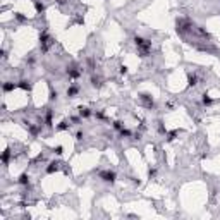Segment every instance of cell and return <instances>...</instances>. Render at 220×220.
<instances>
[{"label":"cell","instance_id":"1","mask_svg":"<svg viewBox=\"0 0 220 220\" xmlns=\"http://www.w3.org/2000/svg\"><path fill=\"white\" fill-rule=\"evenodd\" d=\"M134 45H136L138 48V53H139L141 59H146V57L152 53V41L148 40V38H143V36H134Z\"/></svg>","mask_w":220,"mask_h":220},{"label":"cell","instance_id":"2","mask_svg":"<svg viewBox=\"0 0 220 220\" xmlns=\"http://www.w3.org/2000/svg\"><path fill=\"white\" fill-rule=\"evenodd\" d=\"M52 45H53V38L48 35V31H41L40 33V48H41V52L47 53Z\"/></svg>","mask_w":220,"mask_h":220},{"label":"cell","instance_id":"3","mask_svg":"<svg viewBox=\"0 0 220 220\" xmlns=\"http://www.w3.org/2000/svg\"><path fill=\"white\" fill-rule=\"evenodd\" d=\"M100 179L103 181V182H107V184H115L117 174L114 172V170H103V172H100Z\"/></svg>","mask_w":220,"mask_h":220},{"label":"cell","instance_id":"4","mask_svg":"<svg viewBox=\"0 0 220 220\" xmlns=\"http://www.w3.org/2000/svg\"><path fill=\"white\" fill-rule=\"evenodd\" d=\"M139 100L143 102V105H144L146 108H153V107H155V100H153V96L148 95V93H141V95H139Z\"/></svg>","mask_w":220,"mask_h":220},{"label":"cell","instance_id":"5","mask_svg":"<svg viewBox=\"0 0 220 220\" xmlns=\"http://www.w3.org/2000/svg\"><path fill=\"white\" fill-rule=\"evenodd\" d=\"M67 76L71 77V79H77V77H81V74H83V71H81L79 67H76V65H71V67H67Z\"/></svg>","mask_w":220,"mask_h":220},{"label":"cell","instance_id":"6","mask_svg":"<svg viewBox=\"0 0 220 220\" xmlns=\"http://www.w3.org/2000/svg\"><path fill=\"white\" fill-rule=\"evenodd\" d=\"M67 96L69 98H76L77 95H79V86H77V84H71V86H69L67 88Z\"/></svg>","mask_w":220,"mask_h":220},{"label":"cell","instance_id":"7","mask_svg":"<svg viewBox=\"0 0 220 220\" xmlns=\"http://www.w3.org/2000/svg\"><path fill=\"white\" fill-rule=\"evenodd\" d=\"M17 88L24 89V91H31L33 84H31V81H28V79H21L19 83H17Z\"/></svg>","mask_w":220,"mask_h":220},{"label":"cell","instance_id":"8","mask_svg":"<svg viewBox=\"0 0 220 220\" xmlns=\"http://www.w3.org/2000/svg\"><path fill=\"white\" fill-rule=\"evenodd\" d=\"M198 84V76L194 72H188V86L189 88H194Z\"/></svg>","mask_w":220,"mask_h":220},{"label":"cell","instance_id":"9","mask_svg":"<svg viewBox=\"0 0 220 220\" xmlns=\"http://www.w3.org/2000/svg\"><path fill=\"white\" fill-rule=\"evenodd\" d=\"M77 110H79V117H81V119H88V117L93 115L91 108H88V107H79Z\"/></svg>","mask_w":220,"mask_h":220},{"label":"cell","instance_id":"10","mask_svg":"<svg viewBox=\"0 0 220 220\" xmlns=\"http://www.w3.org/2000/svg\"><path fill=\"white\" fill-rule=\"evenodd\" d=\"M26 124V127H28V131L31 132V136H38V132H40V127H41V124L40 126H33L31 122H24Z\"/></svg>","mask_w":220,"mask_h":220},{"label":"cell","instance_id":"11","mask_svg":"<svg viewBox=\"0 0 220 220\" xmlns=\"http://www.w3.org/2000/svg\"><path fill=\"white\" fill-rule=\"evenodd\" d=\"M2 88H4L5 93H10V91H14V89L17 88V83H12V81H5V83L2 84Z\"/></svg>","mask_w":220,"mask_h":220},{"label":"cell","instance_id":"12","mask_svg":"<svg viewBox=\"0 0 220 220\" xmlns=\"http://www.w3.org/2000/svg\"><path fill=\"white\" fill-rule=\"evenodd\" d=\"M17 184H21V186H29V176H28V174H26V172L21 174L19 179H17Z\"/></svg>","mask_w":220,"mask_h":220},{"label":"cell","instance_id":"13","mask_svg":"<svg viewBox=\"0 0 220 220\" xmlns=\"http://www.w3.org/2000/svg\"><path fill=\"white\" fill-rule=\"evenodd\" d=\"M91 86H93V88H102V86H103V83H102V79L98 76H95V74H93V76H91Z\"/></svg>","mask_w":220,"mask_h":220},{"label":"cell","instance_id":"14","mask_svg":"<svg viewBox=\"0 0 220 220\" xmlns=\"http://www.w3.org/2000/svg\"><path fill=\"white\" fill-rule=\"evenodd\" d=\"M59 162H52V164L48 165L47 167V174H53V172H57V170H59Z\"/></svg>","mask_w":220,"mask_h":220},{"label":"cell","instance_id":"15","mask_svg":"<svg viewBox=\"0 0 220 220\" xmlns=\"http://www.w3.org/2000/svg\"><path fill=\"white\" fill-rule=\"evenodd\" d=\"M69 127H71V124H69L67 120H62V122H60V124H57L55 131H67Z\"/></svg>","mask_w":220,"mask_h":220},{"label":"cell","instance_id":"16","mask_svg":"<svg viewBox=\"0 0 220 220\" xmlns=\"http://www.w3.org/2000/svg\"><path fill=\"white\" fill-rule=\"evenodd\" d=\"M35 9H36L38 14H41V12H45V4L40 2V0H35Z\"/></svg>","mask_w":220,"mask_h":220},{"label":"cell","instance_id":"17","mask_svg":"<svg viewBox=\"0 0 220 220\" xmlns=\"http://www.w3.org/2000/svg\"><path fill=\"white\" fill-rule=\"evenodd\" d=\"M9 160H10V150L5 148V152L2 153V162H4V165H7Z\"/></svg>","mask_w":220,"mask_h":220},{"label":"cell","instance_id":"18","mask_svg":"<svg viewBox=\"0 0 220 220\" xmlns=\"http://www.w3.org/2000/svg\"><path fill=\"white\" fill-rule=\"evenodd\" d=\"M52 117H53V112H52V110H50V108H48L47 115H45V126H48V127L52 126Z\"/></svg>","mask_w":220,"mask_h":220},{"label":"cell","instance_id":"19","mask_svg":"<svg viewBox=\"0 0 220 220\" xmlns=\"http://www.w3.org/2000/svg\"><path fill=\"white\" fill-rule=\"evenodd\" d=\"M14 19H16L17 23H26V21H28V17L23 16L21 12H14Z\"/></svg>","mask_w":220,"mask_h":220},{"label":"cell","instance_id":"20","mask_svg":"<svg viewBox=\"0 0 220 220\" xmlns=\"http://www.w3.org/2000/svg\"><path fill=\"white\" fill-rule=\"evenodd\" d=\"M201 102H203V105H206V107L213 103V100L210 98V95H208V93H203V98H201Z\"/></svg>","mask_w":220,"mask_h":220},{"label":"cell","instance_id":"21","mask_svg":"<svg viewBox=\"0 0 220 220\" xmlns=\"http://www.w3.org/2000/svg\"><path fill=\"white\" fill-rule=\"evenodd\" d=\"M112 127L115 129V131H122V129H124V124H122L120 120H114V122H112Z\"/></svg>","mask_w":220,"mask_h":220},{"label":"cell","instance_id":"22","mask_svg":"<svg viewBox=\"0 0 220 220\" xmlns=\"http://www.w3.org/2000/svg\"><path fill=\"white\" fill-rule=\"evenodd\" d=\"M119 134H120V136H122V138H132V132L131 131H129V129H122V131H119Z\"/></svg>","mask_w":220,"mask_h":220},{"label":"cell","instance_id":"23","mask_svg":"<svg viewBox=\"0 0 220 220\" xmlns=\"http://www.w3.org/2000/svg\"><path fill=\"white\" fill-rule=\"evenodd\" d=\"M156 124H158V131H160V134H167V129L164 127V122H162V120H158Z\"/></svg>","mask_w":220,"mask_h":220},{"label":"cell","instance_id":"24","mask_svg":"<svg viewBox=\"0 0 220 220\" xmlns=\"http://www.w3.org/2000/svg\"><path fill=\"white\" fill-rule=\"evenodd\" d=\"M57 96H59V93L52 89V91H50V102H55V100H57Z\"/></svg>","mask_w":220,"mask_h":220},{"label":"cell","instance_id":"25","mask_svg":"<svg viewBox=\"0 0 220 220\" xmlns=\"http://www.w3.org/2000/svg\"><path fill=\"white\" fill-rule=\"evenodd\" d=\"M62 152H64V148H62V146H57V148H53V153H55V155H62Z\"/></svg>","mask_w":220,"mask_h":220},{"label":"cell","instance_id":"26","mask_svg":"<svg viewBox=\"0 0 220 220\" xmlns=\"http://www.w3.org/2000/svg\"><path fill=\"white\" fill-rule=\"evenodd\" d=\"M176 134H177V131H174V132H170V134H168V138H167V141H168V143H170V141H174Z\"/></svg>","mask_w":220,"mask_h":220},{"label":"cell","instance_id":"27","mask_svg":"<svg viewBox=\"0 0 220 220\" xmlns=\"http://www.w3.org/2000/svg\"><path fill=\"white\" fill-rule=\"evenodd\" d=\"M148 176H150V179H152V177H155V176H156V168H150V170H148Z\"/></svg>","mask_w":220,"mask_h":220},{"label":"cell","instance_id":"28","mask_svg":"<svg viewBox=\"0 0 220 220\" xmlns=\"http://www.w3.org/2000/svg\"><path fill=\"white\" fill-rule=\"evenodd\" d=\"M132 179V184H136V186H141V181L139 179H136V177H131Z\"/></svg>","mask_w":220,"mask_h":220},{"label":"cell","instance_id":"29","mask_svg":"<svg viewBox=\"0 0 220 220\" xmlns=\"http://www.w3.org/2000/svg\"><path fill=\"white\" fill-rule=\"evenodd\" d=\"M83 138H84V134H83V132L79 131V132H77V134H76V139H77V141H81V139H83Z\"/></svg>","mask_w":220,"mask_h":220},{"label":"cell","instance_id":"30","mask_svg":"<svg viewBox=\"0 0 220 220\" xmlns=\"http://www.w3.org/2000/svg\"><path fill=\"white\" fill-rule=\"evenodd\" d=\"M120 74H127V67L126 65H120Z\"/></svg>","mask_w":220,"mask_h":220},{"label":"cell","instance_id":"31","mask_svg":"<svg viewBox=\"0 0 220 220\" xmlns=\"http://www.w3.org/2000/svg\"><path fill=\"white\" fill-rule=\"evenodd\" d=\"M96 117H98V119H105V114L103 112H96Z\"/></svg>","mask_w":220,"mask_h":220}]
</instances>
